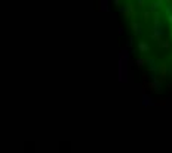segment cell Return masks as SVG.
I'll list each match as a JSON object with an SVG mask.
<instances>
[{
    "label": "cell",
    "mask_w": 172,
    "mask_h": 153,
    "mask_svg": "<svg viewBox=\"0 0 172 153\" xmlns=\"http://www.w3.org/2000/svg\"><path fill=\"white\" fill-rule=\"evenodd\" d=\"M160 84H162V83H160V80H157V78H154V80H153L151 83H148V84L144 81V85L148 87V90H150L151 93H160Z\"/></svg>",
    "instance_id": "6da1fadb"
},
{
    "label": "cell",
    "mask_w": 172,
    "mask_h": 153,
    "mask_svg": "<svg viewBox=\"0 0 172 153\" xmlns=\"http://www.w3.org/2000/svg\"><path fill=\"white\" fill-rule=\"evenodd\" d=\"M122 12L125 14L126 18H135V15H137V12H135V9H134V6H132L131 3L125 5V8L122 9Z\"/></svg>",
    "instance_id": "7a4b0ae2"
},
{
    "label": "cell",
    "mask_w": 172,
    "mask_h": 153,
    "mask_svg": "<svg viewBox=\"0 0 172 153\" xmlns=\"http://www.w3.org/2000/svg\"><path fill=\"white\" fill-rule=\"evenodd\" d=\"M150 36H151V38H153L154 41H159V40H162V37H160V36H162V31H160V28H159V27H154V28L151 30V34H150Z\"/></svg>",
    "instance_id": "3957f363"
},
{
    "label": "cell",
    "mask_w": 172,
    "mask_h": 153,
    "mask_svg": "<svg viewBox=\"0 0 172 153\" xmlns=\"http://www.w3.org/2000/svg\"><path fill=\"white\" fill-rule=\"evenodd\" d=\"M137 49H138L139 53H148V52H150V46H148L145 41H139V43L137 44Z\"/></svg>",
    "instance_id": "277c9868"
},
{
    "label": "cell",
    "mask_w": 172,
    "mask_h": 153,
    "mask_svg": "<svg viewBox=\"0 0 172 153\" xmlns=\"http://www.w3.org/2000/svg\"><path fill=\"white\" fill-rule=\"evenodd\" d=\"M157 71H159V75L162 78H166V75H168V65L166 63H160L157 66Z\"/></svg>",
    "instance_id": "5b68a950"
},
{
    "label": "cell",
    "mask_w": 172,
    "mask_h": 153,
    "mask_svg": "<svg viewBox=\"0 0 172 153\" xmlns=\"http://www.w3.org/2000/svg\"><path fill=\"white\" fill-rule=\"evenodd\" d=\"M131 28H132V33L137 36V34H141V25L138 24V22H135V21H132V24H131Z\"/></svg>",
    "instance_id": "8992f818"
},
{
    "label": "cell",
    "mask_w": 172,
    "mask_h": 153,
    "mask_svg": "<svg viewBox=\"0 0 172 153\" xmlns=\"http://www.w3.org/2000/svg\"><path fill=\"white\" fill-rule=\"evenodd\" d=\"M156 43H157V46L162 47V49H171V43H169L168 40H159V41H156Z\"/></svg>",
    "instance_id": "52a82bcc"
},
{
    "label": "cell",
    "mask_w": 172,
    "mask_h": 153,
    "mask_svg": "<svg viewBox=\"0 0 172 153\" xmlns=\"http://www.w3.org/2000/svg\"><path fill=\"white\" fill-rule=\"evenodd\" d=\"M147 63H150L148 59H142V58H139V59L135 60V65H137V66H144V65H147Z\"/></svg>",
    "instance_id": "ba28073f"
},
{
    "label": "cell",
    "mask_w": 172,
    "mask_h": 153,
    "mask_svg": "<svg viewBox=\"0 0 172 153\" xmlns=\"http://www.w3.org/2000/svg\"><path fill=\"white\" fill-rule=\"evenodd\" d=\"M142 16H144V21H145V22H148V19H150V16H151V12H144V14H142Z\"/></svg>",
    "instance_id": "9c48e42d"
},
{
    "label": "cell",
    "mask_w": 172,
    "mask_h": 153,
    "mask_svg": "<svg viewBox=\"0 0 172 153\" xmlns=\"http://www.w3.org/2000/svg\"><path fill=\"white\" fill-rule=\"evenodd\" d=\"M159 6H162V5H160L159 2H153V3H151V11H156V9H157Z\"/></svg>",
    "instance_id": "30bf717a"
},
{
    "label": "cell",
    "mask_w": 172,
    "mask_h": 153,
    "mask_svg": "<svg viewBox=\"0 0 172 153\" xmlns=\"http://www.w3.org/2000/svg\"><path fill=\"white\" fill-rule=\"evenodd\" d=\"M145 5V0H138V6H144Z\"/></svg>",
    "instance_id": "8fae6325"
},
{
    "label": "cell",
    "mask_w": 172,
    "mask_h": 153,
    "mask_svg": "<svg viewBox=\"0 0 172 153\" xmlns=\"http://www.w3.org/2000/svg\"><path fill=\"white\" fill-rule=\"evenodd\" d=\"M168 19H169V22L172 24V14H169V15H168Z\"/></svg>",
    "instance_id": "7c38bea8"
},
{
    "label": "cell",
    "mask_w": 172,
    "mask_h": 153,
    "mask_svg": "<svg viewBox=\"0 0 172 153\" xmlns=\"http://www.w3.org/2000/svg\"><path fill=\"white\" fill-rule=\"evenodd\" d=\"M114 2H116V5H119V2H120V0H114Z\"/></svg>",
    "instance_id": "4fadbf2b"
},
{
    "label": "cell",
    "mask_w": 172,
    "mask_h": 153,
    "mask_svg": "<svg viewBox=\"0 0 172 153\" xmlns=\"http://www.w3.org/2000/svg\"><path fill=\"white\" fill-rule=\"evenodd\" d=\"M169 3H171V9H172V0H169Z\"/></svg>",
    "instance_id": "5bb4252c"
}]
</instances>
